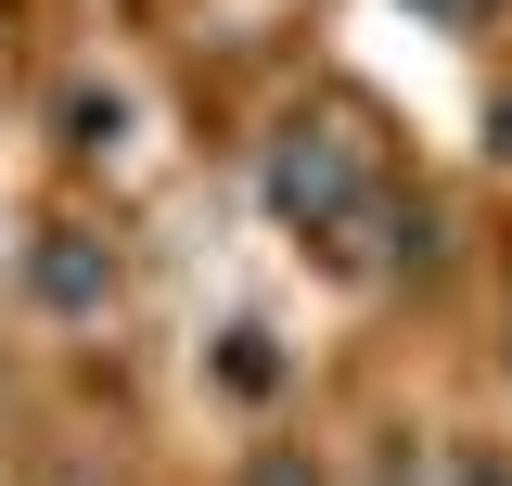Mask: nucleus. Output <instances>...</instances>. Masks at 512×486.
<instances>
[{
    "mask_svg": "<svg viewBox=\"0 0 512 486\" xmlns=\"http://www.w3.org/2000/svg\"><path fill=\"white\" fill-rule=\"evenodd\" d=\"M116 128H128L116 90H64V141H77V154H116Z\"/></svg>",
    "mask_w": 512,
    "mask_h": 486,
    "instance_id": "nucleus-3",
    "label": "nucleus"
},
{
    "mask_svg": "<svg viewBox=\"0 0 512 486\" xmlns=\"http://www.w3.org/2000/svg\"><path fill=\"white\" fill-rule=\"evenodd\" d=\"M436 486H512V474L487 461V448H436Z\"/></svg>",
    "mask_w": 512,
    "mask_h": 486,
    "instance_id": "nucleus-5",
    "label": "nucleus"
},
{
    "mask_svg": "<svg viewBox=\"0 0 512 486\" xmlns=\"http://www.w3.org/2000/svg\"><path fill=\"white\" fill-rule=\"evenodd\" d=\"M256 486H308V474H295V461H256Z\"/></svg>",
    "mask_w": 512,
    "mask_h": 486,
    "instance_id": "nucleus-6",
    "label": "nucleus"
},
{
    "mask_svg": "<svg viewBox=\"0 0 512 486\" xmlns=\"http://www.w3.org/2000/svg\"><path fill=\"white\" fill-rule=\"evenodd\" d=\"M39 295H52L64 320H103V307H116V256H103L90 231H52L39 243Z\"/></svg>",
    "mask_w": 512,
    "mask_h": 486,
    "instance_id": "nucleus-2",
    "label": "nucleus"
},
{
    "mask_svg": "<svg viewBox=\"0 0 512 486\" xmlns=\"http://www.w3.org/2000/svg\"><path fill=\"white\" fill-rule=\"evenodd\" d=\"M218 371H231V397H269V384H282V359H269V333H231V359H218Z\"/></svg>",
    "mask_w": 512,
    "mask_h": 486,
    "instance_id": "nucleus-4",
    "label": "nucleus"
},
{
    "mask_svg": "<svg viewBox=\"0 0 512 486\" xmlns=\"http://www.w3.org/2000/svg\"><path fill=\"white\" fill-rule=\"evenodd\" d=\"M269 205H282L308 243H333V256H372V231H397V218H384V192H372V154H359L333 116L269 141Z\"/></svg>",
    "mask_w": 512,
    "mask_h": 486,
    "instance_id": "nucleus-1",
    "label": "nucleus"
}]
</instances>
